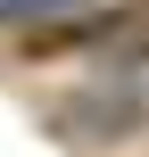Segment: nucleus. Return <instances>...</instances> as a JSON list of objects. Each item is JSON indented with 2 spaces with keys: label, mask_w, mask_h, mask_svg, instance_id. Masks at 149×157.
I'll use <instances>...</instances> for the list:
<instances>
[{
  "label": "nucleus",
  "mask_w": 149,
  "mask_h": 157,
  "mask_svg": "<svg viewBox=\"0 0 149 157\" xmlns=\"http://www.w3.org/2000/svg\"><path fill=\"white\" fill-rule=\"evenodd\" d=\"M141 124H149V83H91V91H75V108L50 116V132L83 141V149H116Z\"/></svg>",
  "instance_id": "obj_1"
},
{
  "label": "nucleus",
  "mask_w": 149,
  "mask_h": 157,
  "mask_svg": "<svg viewBox=\"0 0 149 157\" xmlns=\"http://www.w3.org/2000/svg\"><path fill=\"white\" fill-rule=\"evenodd\" d=\"M141 8H149V0H108V8H58V17H50L41 33H25L17 50H25V58H66V50H108V41H116V33H124V25L141 17Z\"/></svg>",
  "instance_id": "obj_2"
},
{
  "label": "nucleus",
  "mask_w": 149,
  "mask_h": 157,
  "mask_svg": "<svg viewBox=\"0 0 149 157\" xmlns=\"http://www.w3.org/2000/svg\"><path fill=\"white\" fill-rule=\"evenodd\" d=\"M75 0H0V25H33V17H58Z\"/></svg>",
  "instance_id": "obj_3"
}]
</instances>
